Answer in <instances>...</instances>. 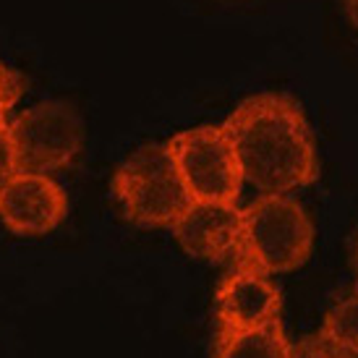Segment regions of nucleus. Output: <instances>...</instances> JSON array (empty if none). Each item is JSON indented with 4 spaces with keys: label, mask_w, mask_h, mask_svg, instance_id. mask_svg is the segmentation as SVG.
I'll return each instance as SVG.
<instances>
[{
    "label": "nucleus",
    "mask_w": 358,
    "mask_h": 358,
    "mask_svg": "<svg viewBox=\"0 0 358 358\" xmlns=\"http://www.w3.org/2000/svg\"><path fill=\"white\" fill-rule=\"evenodd\" d=\"M243 180L262 194H290L319 178L317 141L301 105L282 92H262L222 123Z\"/></svg>",
    "instance_id": "1"
},
{
    "label": "nucleus",
    "mask_w": 358,
    "mask_h": 358,
    "mask_svg": "<svg viewBox=\"0 0 358 358\" xmlns=\"http://www.w3.org/2000/svg\"><path fill=\"white\" fill-rule=\"evenodd\" d=\"M314 249V222L288 194H262L243 209V236L236 264L264 275L303 267Z\"/></svg>",
    "instance_id": "2"
},
{
    "label": "nucleus",
    "mask_w": 358,
    "mask_h": 358,
    "mask_svg": "<svg viewBox=\"0 0 358 358\" xmlns=\"http://www.w3.org/2000/svg\"><path fill=\"white\" fill-rule=\"evenodd\" d=\"M110 189L123 215L147 228H173L194 201L168 144H147L134 152L115 170Z\"/></svg>",
    "instance_id": "3"
},
{
    "label": "nucleus",
    "mask_w": 358,
    "mask_h": 358,
    "mask_svg": "<svg viewBox=\"0 0 358 358\" xmlns=\"http://www.w3.org/2000/svg\"><path fill=\"white\" fill-rule=\"evenodd\" d=\"M16 173L50 176L69 168L84 147V123L73 105L40 102L8 123Z\"/></svg>",
    "instance_id": "4"
},
{
    "label": "nucleus",
    "mask_w": 358,
    "mask_h": 358,
    "mask_svg": "<svg viewBox=\"0 0 358 358\" xmlns=\"http://www.w3.org/2000/svg\"><path fill=\"white\" fill-rule=\"evenodd\" d=\"M194 201H236L243 186L236 150L222 126H196L168 141Z\"/></svg>",
    "instance_id": "5"
},
{
    "label": "nucleus",
    "mask_w": 358,
    "mask_h": 358,
    "mask_svg": "<svg viewBox=\"0 0 358 358\" xmlns=\"http://www.w3.org/2000/svg\"><path fill=\"white\" fill-rule=\"evenodd\" d=\"M220 329L225 332H249L267 327L280 319L282 296L269 275L246 264H236L217 285L215 296Z\"/></svg>",
    "instance_id": "6"
},
{
    "label": "nucleus",
    "mask_w": 358,
    "mask_h": 358,
    "mask_svg": "<svg viewBox=\"0 0 358 358\" xmlns=\"http://www.w3.org/2000/svg\"><path fill=\"white\" fill-rule=\"evenodd\" d=\"M69 196L50 176L16 173L0 194V220L19 236H45L63 222Z\"/></svg>",
    "instance_id": "7"
},
{
    "label": "nucleus",
    "mask_w": 358,
    "mask_h": 358,
    "mask_svg": "<svg viewBox=\"0 0 358 358\" xmlns=\"http://www.w3.org/2000/svg\"><path fill=\"white\" fill-rule=\"evenodd\" d=\"M180 249L196 259L238 257L243 236V209L236 201H191L173 225Z\"/></svg>",
    "instance_id": "8"
},
{
    "label": "nucleus",
    "mask_w": 358,
    "mask_h": 358,
    "mask_svg": "<svg viewBox=\"0 0 358 358\" xmlns=\"http://www.w3.org/2000/svg\"><path fill=\"white\" fill-rule=\"evenodd\" d=\"M215 358H296V348L278 319L267 327L249 332L220 329L215 340Z\"/></svg>",
    "instance_id": "9"
},
{
    "label": "nucleus",
    "mask_w": 358,
    "mask_h": 358,
    "mask_svg": "<svg viewBox=\"0 0 358 358\" xmlns=\"http://www.w3.org/2000/svg\"><path fill=\"white\" fill-rule=\"evenodd\" d=\"M322 335L343 348H350L358 353V288L340 296L324 314Z\"/></svg>",
    "instance_id": "10"
},
{
    "label": "nucleus",
    "mask_w": 358,
    "mask_h": 358,
    "mask_svg": "<svg viewBox=\"0 0 358 358\" xmlns=\"http://www.w3.org/2000/svg\"><path fill=\"white\" fill-rule=\"evenodd\" d=\"M27 92V76L0 63V129H8V113Z\"/></svg>",
    "instance_id": "11"
},
{
    "label": "nucleus",
    "mask_w": 358,
    "mask_h": 358,
    "mask_svg": "<svg viewBox=\"0 0 358 358\" xmlns=\"http://www.w3.org/2000/svg\"><path fill=\"white\" fill-rule=\"evenodd\" d=\"M293 348H296V358H358L356 350L343 348V345L324 338L322 332L299 340Z\"/></svg>",
    "instance_id": "12"
},
{
    "label": "nucleus",
    "mask_w": 358,
    "mask_h": 358,
    "mask_svg": "<svg viewBox=\"0 0 358 358\" xmlns=\"http://www.w3.org/2000/svg\"><path fill=\"white\" fill-rule=\"evenodd\" d=\"M16 176V162H13V147L8 139V129H0V194L8 186V180Z\"/></svg>",
    "instance_id": "13"
},
{
    "label": "nucleus",
    "mask_w": 358,
    "mask_h": 358,
    "mask_svg": "<svg viewBox=\"0 0 358 358\" xmlns=\"http://www.w3.org/2000/svg\"><path fill=\"white\" fill-rule=\"evenodd\" d=\"M345 13H348L350 24H353L358 31V0H345Z\"/></svg>",
    "instance_id": "14"
},
{
    "label": "nucleus",
    "mask_w": 358,
    "mask_h": 358,
    "mask_svg": "<svg viewBox=\"0 0 358 358\" xmlns=\"http://www.w3.org/2000/svg\"><path fill=\"white\" fill-rule=\"evenodd\" d=\"M353 267H356V272H358V230H356V236H353Z\"/></svg>",
    "instance_id": "15"
}]
</instances>
